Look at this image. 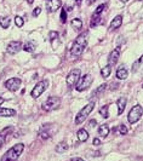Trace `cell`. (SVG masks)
Returning <instances> with one entry per match:
<instances>
[{
    "label": "cell",
    "mask_w": 143,
    "mask_h": 161,
    "mask_svg": "<svg viewBox=\"0 0 143 161\" xmlns=\"http://www.w3.org/2000/svg\"><path fill=\"white\" fill-rule=\"evenodd\" d=\"M77 137L80 142H86L89 139V132L85 130V128H80L78 132H77Z\"/></svg>",
    "instance_id": "18"
},
{
    "label": "cell",
    "mask_w": 143,
    "mask_h": 161,
    "mask_svg": "<svg viewBox=\"0 0 143 161\" xmlns=\"http://www.w3.org/2000/svg\"><path fill=\"white\" fill-rule=\"evenodd\" d=\"M92 144H93V145H99V144H101V141H99L98 138H95L93 142H92Z\"/></svg>",
    "instance_id": "36"
},
{
    "label": "cell",
    "mask_w": 143,
    "mask_h": 161,
    "mask_svg": "<svg viewBox=\"0 0 143 161\" xmlns=\"http://www.w3.org/2000/svg\"><path fill=\"white\" fill-rule=\"evenodd\" d=\"M102 23V17H101V15H96V13H93L92 15V17H91V21H90V27L93 28V27H97L98 24Z\"/></svg>",
    "instance_id": "19"
},
{
    "label": "cell",
    "mask_w": 143,
    "mask_h": 161,
    "mask_svg": "<svg viewBox=\"0 0 143 161\" xmlns=\"http://www.w3.org/2000/svg\"><path fill=\"white\" fill-rule=\"evenodd\" d=\"M119 133L121 134V136H125L127 133V127L125 125H120L119 126Z\"/></svg>",
    "instance_id": "31"
},
{
    "label": "cell",
    "mask_w": 143,
    "mask_h": 161,
    "mask_svg": "<svg viewBox=\"0 0 143 161\" xmlns=\"http://www.w3.org/2000/svg\"><path fill=\"white\" fill-rule=\"evenodd\" d=\"M109 126L106 125V124H103V125H101L98 127V134L101 137H107L108 134H109Z\"/></svg>",
    "instance_id": "22"
},
{
    "label": "cell",
    "mask_w": 143,
    "mask_h": 161,
    "mask_svg": "<svg viewBox=\"0 0 143 161\" xmlns=\"http://www.w3.org/2000/svg\"><path fill=\"white\" fill-rule=\"evenodd\" d=\"M10 18L9 17H3L0 18V26H1V28H4V29H6V28H9L10 26Z\"/></svg>",
    "instance_id": "26"
},
{
    "label": "cell",
    "mask_w": 143,
    "mask_h": 161,
    "mask_svg": "<svg viewBox=\"0 0 143 161\" xmlns=\"http://www.w3.org/2000/svg\"><path fill=\"white\" fill-rule=\"evenodd\" d=\"M140 64H141V61H140V60H138V61H136V62L132 64V72H137V69H138Z\"/></svg>",
    "instance_id": "33"
},
{
    "label": "cell",
    "mask_w": 143,
    "mask_h": 161,
    "mask_svg": "<svg viewBox=\"0 0 143 161\" xmlns=\"http://www.w3.org/2000/svg\"><path fill=\"white\" fill-rule=\"evenodd\" d=\"M15 24H16L18 28L23 27V24H24V19H23L22 17H19V16H16V17H15Z\"/></svg>",
    "instance_id": "28"
},
{
    "label": "cell",
    "mask_w": 143,
    "mask_h": 161,
    "mask_svg": "<svg viewBox=\"0 0 143 161\" xmlns=\"http://www.w3.org/2000/svg\"><path fill=\"white\" fill-rule=\"evenodd\" d=\"M49 38H50L51 43L54 44L55 40H58V33H57V32H55V30H51V32H50V34H49Z\"/></svg>",
    "instance_id": "29"
},
{
    "label": "cell",
    "mask_w": 143,
    "mask_h": 161,
    "mask_svg": "<svg viewBox=\"0 0 143 161\" xmlns=\"http://www.w3.org/2000/svg\"><path fill=\"white\" fill-rule=\"evenodd\" d=\"M60 106H61V98L60 97H55V96H50L43 103V109L45 112H52L55 109H57Z\"/></svg>",
    "instance_id": "3"
},
{
    "label": "cell",
    "mask_w": 143,
    "mask_h": 161,
    "mask_svg": "<svg viewBox=\"0 0 143 161\" xmlns=\"http://www.w3.org/2000/svg\"><path fill=\"white\" fill-rule=\"evenodd\" d=\"M87 35H89L87 32H82V33H80L79 35L77 36V39H75L74 43L81 45V46H84V47H86V44H87Z\"/></svg>",
    "instance_id": "13"
},
{
    "label": "cell",
    "mask_w": 143,
    "mask_h": 161,
    "mask_svg": "<svg viewBox=\"0 0 143 161\" xmlns=\"http://www.w3.org/2000/svg\"><path fill=\"white\" fill-rule=\"evenodd\" d=\"M21 82H22V81H21L19 78H10L9 80L5 81L4 86L9 90V91H11V92H15V91H17L18 90Z\"/></svg>",
    "instance_id": "8"
},
{
    "label": "cell",
    "mask_w": 143,
    "mask_h": 161,
    "mask_svg": "<svg viewBox=\"0 0 143 161\" xmlns=\"http://www.w3.org/2000/svg\"><path fill=\"white\" fill-rule=\"evenodd\" d=\"M126 102H127L126 97H120V98L116 101V107H118V114L119 115H121L124 113L126 107Z\"/></svg>",
    "instance_id": "16"
},
{
    "label": "cell",
    "mask_w": 143,
    "mask_h": 161,
    "mask_svg": "<svg viewBox=\"0 0 143 161\" xmlns=\"http://www.w3.org/2000/svg\"><path fill=\"white\" fill-rule=\"evenodd\" d=\"M50 127L51 125H44L41 127V130H40V132H39V136H40V138H43V139H49L51 136H52V131H50Z\"/></svg>",
    "instance_id": "12"
},
{
    "label": "cell",
    "mask_w": 143,
    "mask_h": 161,
    "mask_svg": "<svg viewBox=\"0 0 143 161\" xmlns=\"http://www.w3.org/2000/svg\"><path fill=\"white\" fill-rule=\"evenodd\" d=\"M79 79H80V69H72L71 72H69V74L67 75V79H66L67 86L69 89L77 86Z\"/></svg>",
    "instance_id": "6"
},
{
    "label": "cell",
    "mask_w": 143,
    "mask_h": 161,
    "mask_svg": "<svg viewBox=\"0 0 143 161\" xmlns=\"http://www.w3.org/2000/svg\"><path fill=\"white\" fill-rule=\"evenodd\" d=\"M16 115V110L11 108H0V117H11Z\"/></svg>",
    "instance_id": "15"
},
{
    "label": "cell",
    "mask_w": 143,
    "mask_h": 161,
    "mask_svg": "<svg viewBox=\"0 0 143 161\" xmlns=\"http://www.w3.org/2000/svg\"><path fill=\"white\" fill-rule=\"evenodd\" d=\"M140 61H141V63H143V55L141 56V58H140Z\"/></svg>",
    "instance_id": "42"
},
{
    "label": "cell",
    "mask_w": 143,
    "mask_h": 161,
    "mask_svg": "<svg viewBox=\"0 0 143 161\" xmlns=\"http://www.w3.org/2000/svg\"><path fill=\"white\" fill-rule=\"evenodd\" d=\"M120 52H121L120 47H116V49H114V50L109 54V57H108V64H109L110 67L114 65V64H116L118 60H119V56H120Z\"/></svg>",
    "instance_id": "10"
},
{
    "label": "cell",
    "mask_w": 143,
    "mask_h": 161,
    "mask_svg": "<svg viewBox=\"0 0 143 161\" xmlns=\"http://www.w3.org/2000/svg\"><path fill=\"white\" fill-rule=\"evenodd\" d=\"M92 81H93V78H92V75L91 74H85L84 76H81L79 81H78V84H77V91H79V92H82V91H85V90H87L91 86V84H92Z\"/></svg>",
    "instance_id": "4"
},
{
    "label": "cell",
    "mask_w": 143,
    "mask_h": 161,
    "mask_svg": "<svg viewBox=\"0 0 143 161\" xmlns=\"http://www.w3.org/2000/svg\"><path fill=\"white\" fill-rule=\"evenodd\" d=\"M61 22H62V23H66V22H67V11H66V9L61 11Z\"/></svg>",
    "instance_id": "32"
},
{
    "label": "cell",
    "mask_w": 143,
    "mask_h": 161,
    "mask_svg": "<svg viewBox=\"0 0 143 161\" xmlns=\"http://www.w3.org/2000/svg\"><path fill=\"white\" fill-rule=\"evenodd\" d=\"M120 1H121V3H127L129 0H120Z\"/></svg>",
    "instance_id": "43"
},
{
    "label": "cell",
    "mask_w": 143,
    "mask_h": 161,
    "mask_svg": "<svg viewBox=\"0 0 143 161\" xmlns=\"http://www.w3.org/2000/svg\"><path fill=\"white\" fill-rule=\"evenodd\" d=\"M40 12H41V9L40 8H35L34 11H33V17H38L40 15Z\"/></svg>",
    "instance_id": "35"
},
{
    "label": "cell",
    "mask_w": 143,
    "mask_h": 161,
    "mask_svg": "<svg viewBox=\"0 0 143 161\" xmlns=\"http://www.w3.org/2000/svg\"><path fill=\"white\" fill-rule=\"evenodd\" d=\"M127 75H129V73L126 70V68L124 65H120L118 68V70H116V78L119 80H125L126 78H127Z\"/></svg>",
    "instance_id": "17"
},
{
    "label": "cell",
    "mask_w": 143,
    "mask_h": 161,
    "mask_svg": "<svg viewBox=\"0 0 143 161\" xmlns=\"http://www.w3.org/2000/svg\"><path fill=\"white\" fill-rule=\"evenodd\" d=\"M106 8H107V6H106L104 4H102V5H99L98 8L96 9V11H95V13H96V15H101V13H102V12H103V11L106 10Z\"/></svg>",
    "instance_id": "30"
},
{
    "label": "cell",
    "mask_w": 143,
    "mask_h": 161,
    "mask_svg": "<svg viewBox=\"0 0 143 161\" xmlns=\"http://www.w3.org/2000/svg\"><path fill=\"white\" fill-rule=\"evenodd\" d=\"M95 1H97V0H89V5H91V4H93Z\"/></svg>",
    "instance_id": "41"
},
{
    "label": "cell",
    "mask_w": 143,
    "mask_h": 161,
    "mask_svg": "<svg viewBox=\"0 0 143 161\" xmlns=\"http://www.w3.org/2000/svg\"><path fill=\"white\" fill-rule=\"evenodd\" d=\"M121 24H123V16H116V17L113 18V21L110 22V26H109V29L110 30H116L118 28L121 27Z\"/></svg>",
    "instance_id": "14"
},
{
    "label": "cell",
    "mask_w": 143,
    "mask_h": 161,
    "mask_svg": "<svg viewBox=\"0 0 143 161\" xmlns=\"http://www.w3.org/2000/svg\"><path fill=\"white\" fill-rule=\"evenodd\" d=\"M72 27L79 30V29L82 28V21H81L80 18H74V19L72 21Z\"/></svg>",
    "instance_id": "25"
},
{
    "label": "cell",
    "mask_w": 143,
    "mask_h": 161,
    "mask_svg": "<svg viewBox=\"0 0 143 161\" xmlns=\"http://www.w3.org/2000/svg\"><path fill=\"white\" fill-rule=\"evenodd\" d=\"M96 124H97L96 120H91V121H90V126H91V127H95L93 125H96Z\"/></svg>",
    "instance_id": "37"
},
{
    "label": "cell",
    "mask_w": 143,
    "mask_h": 161,
    "mask_svg": "<svg viewBox=\"0 0 143 161\" xmlns=\"http://www.w3.org/2000/svg\"><path fill=\"white\" fill-rule=\"evenodd\" d=\"M4 102H5V98H3V97H0V106H1V104H3Z\"/></svg>",
    "instance_id": "40"
},
{
    "label": "cell",
    "mask_w": 143,
    "mask_h": 161,
    "mask_svg": "<svg viewBox=\"0 0 143 161\" xmlns=\"http://www.w3.org/2000/svg\"><path fill=\"white\" fill-rule=\"evenodd\" d=\"M71 161H85V160L81 159V158H73V159H71Z\"/></svg>",
    "instance_id": "38"
},
{
    "label": "cell",
    "mask_w": 143,
    "mask_h": 161,
    "mask_svg": "<svg viewBox=\"0 0 143 161\" xmlns=\"http://www.w3.org/2000/svg\"><path fill=\"white\" fill-rule=\"evenodd\" d=\"M5 142H6V136H4V134L0 133V148L5 144Z\"/></svg>",
    "instance_id": "34"
},
{
    "label": "cell",
    "mask_w": 143,
    "mask_h": 161,
    "mask_svg": "<svg viewBox=\"0 0 143 161\" xmlns=\"http://www.w3.org/2000/svg\"><path fill=\"white\" fill-rule=\"evenodd\" d=\"M142 113H143V107L141 104H137V106H135L131 110H130V113H129V122L130 124H135V122H137L141 117H142Z\"/></svg>",
    "instance_id": "5"
},
{
    "label": "cell",
    "mask_w": 143,
    "mask_h": 161,
    "mask_svg": "<svg viewBox=\"0 0 143 161\" xmlns=\"http://www.w3.org/2000/svg\"><path fill=\"white\" fill-rule=\"evenodd\" d=\"M35 49H36V43L34 40H29V41H27V43L24 44V46H23V50H24L26 52H33Z\"/></svg>",
    "instance_id": "20"
},
{
    "label": "cell",
    "mask_w": 143,
    "mask_h": 161,
    "mask_svg": "<svg viewBox=\"0 0 143 161\" xmlns=\"http://www.w3.org/2000/svg\"><path fill=\"white\" fill-rule=\"evenodd\" d=\"M68 150V144L66 143V142H61V143H58L56 145V152L58 153V154H63V153H66Z\"/></svg>",
    "instance_id": "23"
},
{
    "label": "cell",
    "mask_w": 143,
    "mask_h": 161,
    "mask_svg": "<svg viewBox=\"0 0 143 161\" xmlns=\"http://www.w3.org/2000/svg\"><path fill=\"white\" fill-rule=\"evenodd\" d=\"M93 108H95V102H90L89 104H86L85 107L82 108L80 112L77 114L75 119H74L75 125H80V124H82V122L85 121V119L90 115V113L93 110Z\"/></svg>",
    "instance_id": "2"
},
{
    "label": "cell",
    "mask_w": 143,
    "mask_h": 161,
    "mask_svg": "<svg viewBox=\"0 0 143 161\" xmlns=\"http://www.w3.org/2000/svg\"><path fill=\"white\" fill-rule=\"evenodd\" d=\"M110 73H112V67L108 64V65H106L104 68H102V70H101V75H102V78H108L109 75H110Z\"/></svg>",
    "instance_id": "24"
},
{
    "label": "cell",
    "mask_w": 143,
    "mask_h": 161,
    "mask_svg": "<svg viewBox=\"0 0 143 161\" xmlns=\"http://www.w3.org/2000/svg\"><path fill=\"white\" fill-rule=\"evenodd\" d=\"M23 150H24V144L23 143L16 144L12 148H10L9 150L3 155L1 161H16L22 155Z\"/></svg>",
    "instance_id": "1"
},
{
    "label": "cell",
    "mask_w": 143,
    "mask_h": 161,
    "mask_svg": "<svg viewBox=\"0 0 143 161\" xmlns=\"http://www.w3.org/2000/svg\"><path fill=\"white\" fill-rule=\"evenodd\" d=\"M21 50H22V43L21 41L13 40V41H10L9 45H8V52L10 55H16Z\"/></svg>",
    "instance_id": "9"
},
{
    "label": "cell",
    "mask_w": 143,
    "mask_h": 161,
    "mask_svg": "<svg viewBox=\"0 0 143 161\" xmlns=\"http://www.w3.org/2000/svg\"><path fill=\"white\" fill-rule=\"evenodd\" d=\"M81 1H82V0H75V4H77V6H80Z\"/></svg>",
    "instance_id": "39"
},
{
    "label": "cell",
    "mask_w": 143,
    "mask_h": 161,
    "mask_svg": "<svg viewBox=\"0 0 143 161\" xmlns=\"http://www.w3.org/2000/svg\"><path fill=\"white\" fill-rule=\"evenodd\" d=\"M47 85H49V81H47V80L39 81L35 86H34V89L32 90L30 96H32L33 98H38V97H40V96L44 93L45 90L47 89Z\"/></svg>",
    "instance_id": "7"
},
{
    "label": "cell",
    "mask_w": 143,
    "mask_h": 161,
    "mask_svg": "<svg viewBox=\"0 0 143 161\" xmlns=\"http://www.w3.org/2000/svg\"><path fill=\"white\" fill-rule=\"evenodd\" d=\"M108 108H109V106H103V107L99 108V114L104 117V119L109 117V114H108Z\"/></svg>",
    "instance_id": "27"
},
{
    "label": "cell",
    "mask_w": 143,
    "mask_h": 161,
    "mask_svg": "<svg viewBox=\"0 0 143 161\" xmlns=\"http://www.w3.org/2000/svg\"><path fill=\"white\" fill-rule=\"evenodd\" d=\"M61 5H62V1L61 0H49L46 3V8H47V10L50 12H54L57 9H60Z\"/></svg>",
    "instance_id": "11"
},
{
    "label": "cell",
    "mask_w": 143,
    "mask_h": 161,
    "mask_svg": "<svg viewBox=\"0 0 143 161\" xmlns=\"http://www.w3.org/2000/svg\"><path fill=\"white\" fill-rule=\"evenodd\" d=\"M107 84H102V85H99L98 87L96 89V91H93V93H92V97H99V96H102L103 93H104V91L107 90Z\"/></svg>",
    "instance_id": "21"
}]
</instances>
